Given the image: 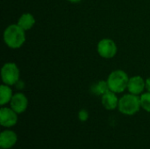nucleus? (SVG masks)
I'll return each mask as SVG.
<instances>
[{"instance_id": "nucleus-17", "label": "nucleus", "mask_w": 150, "mask_h": 149, "mask_svg": "<svg viewBox=\"0 0 150 149\" xmlns=\"http://www.w3.org/2000/svg\"><path fill=\"white\" fill-rule=\"evenodd\" d=\"M68 1H69L70 3H79L81 0H68Z\"/></svg>"}, {"instance_id": "nucleus-14", "label": "nucleus", "mask_w": 150, "mask_h": 149, "mask_svg": "<svg viewBox=\"0 0 150 149\" xmlns=\"http://www.w3.org/2000/svg\"><path fill=\"white\" fill-rule=\"evenodd\" d=\"M141 106L146 112H150V92L142 93L141 96Z\"/></svg>"}, {"instance_id": "nucleus-8", "label": "nucleus", "mask_w": 150, "mask_h": 149, "mask_svg": "<svg viewBox=\"0 0 150 149\" xmlns=\"http://www.w3.org/2000/svg\"><path fill=\"white\" fill-rule=\"evenodd\" d=\"M145 88H146V81H144L142 76H135L129 78L127 90L131 94L138 96L143 92Z\"/></svg>"}, {"instance_id": "nucleus-1", "label": "nucleus", "mask_w": 150, "mask_h": 149, "mask_svg": "<svg viewBox=\"0 0 150 149\" xmlns=\"http://www.w3.org/2000/svg\"><path fill=\"white\" fill-rule=\"evenodd\" d=\"M25 30L18 24L9 25L4 32V40L11 48H18L25 41Z\"/></svg>"}, {"instance_id": "nucleus-10", "label": "nucleus", "mask_w": 150, "mask_h": 149, "mask_svg": "<svg viewBox=\"0 0 150 149\" xmlns=\"http://www.w3.org/2000/svg\"><path fill=\"white\" fill-rule=\"evenodd\" d=\"M119 98L115 92L108 90L102 96V105L106 110H114L119 105Z\"/></svg>"}, {"instance_id": "nucleus-7", "label": "nucleus", "mask_w": 150, "mask_h": 149, "mask_svg": "<svg viewBox=\"0 0 150 149\" xmlns=\"http://www.w3.org/2000/svg\"><path fill=\"white\" fill-rule=\"evenodd\" d=\"M11 108L18 113H23L28 106V99L23 93L14 94L11 102Z\"/></svg>"}, {"instance_id": "nucleus-2", "label": "nucleus", "mask_w": 150, "mask_h": 149, "mask_svg": "<svg viewBox=\"0 0 150 149\" xmlns=\"http://www.w3.org/2000/svg\"><path fill=\"white\" fill-rule=\"evenodd\" d=\"M128 82L129 77L127 74L120 69L112 71L107 78L109 90L115 93H121L125 91V90L127 89Z\"/></svg>"}, {"instance_id": "nucleus-13", "label": "nucleus", "mask_w": 150, "mask_h": 149, "mask_svg": "<svg viewBox=\"0 0 150 149\" xmlns=\"http://www.w3.org/2000/svg\"><path fill=\"white\" fill-rule=\"evenodd\" d=\"M109 90V86L107 83V81H99L97 83L93 84L91 87V92L96 96H103L105 93H106Z\"/></svg>"}, {"instance_id": "nucleus-15", "label": "nucleus", "mask_w": 150, "mask_h": 149, "mask_svg": "<svg viewBox=\"0 0 150 149\" xmlns=\"http://www.w3.org/2000/svg\"><path fill=\"white\" fill-rule=\"evenodd\" d=\"M78 118L82 122L86 121L89 119V113L86 110H81L78 113Z\"/></svg>"}, {"instance_id": "nucleus-9", "label": "nucleus", "mask_w": 150, "mask_h": 149, "mask_svg": "<svg viewBox=\"0 0 150 149\" xmlns=\"http://www.w3.org/2000/svg\"><path fill=\"white\" fill-rule=\"evenodd\" d=\"M17 134L11 130H6L0 134V147L2 149L11 148L17 142Z\"/></svg>"}, {"instance_id": "nucleus-12", "label": "nucleus", "mask_w": 150, "mask_h": 149, "mask_svg": "<svg viewBox=\"0 0 150 149\" xmlns=\"http://www.w3.org/2000/svg\"><path fill=\"white\" fill-rule=\"evenodd\" d=\"M12 90L9 85L3 84L0 86V105H4L7 103L11 102L12 98Z\"/></svg>"}, {"instance_id": "nucleus-11", "label": "nucleus", "mask_w": 150, "mask_h": 149, "mask_svg": "<svg viewBox=\"0 0 150 149\" xmlns=\"http://www.w3.org/2000/svg\"><path fill=\"white\" fill-rule=\"evenodd\" d=\"M34 24H35V18L31 13L22 14L18 20V25L25 31L32 29Z\"/></svg>"}, {"instance_id": "nucleus-3", "label": "nucleus", "mask_w": 150, "mask_h": 149, "mask_svg": "<svg viewBox=\"0 0 150 149\" xmlns=\"http://www.w3.org/2000/svg\"><path fill=\"white\" fill-rule=\"evenodd\" d=\"M141 98L137 95L127 94L123 96L119 101V111L125 115H134L140 111Z\"/></svg>"}, {"instance_id": "nucleus-5", "label": "nucleus", "mask_w": 150, "mask_h": 149, "mask_svg": "<svg viewBox=\"0 0 150 149\" xmlns=\"http://www.w3.org/2000/svg\"><path fill=\"white\" fill-rule=\"evenodd\" d=\"M98 52L101 57L111 59L117 54V46L112 40L103 39L98 44Z\"/></svg>"}, {"instance_id": "nucleus-6", "label": "nucleus", "mask_w": 150, "mask_h": 149, "mask_svg": "<svg viewBox=\"0 0 150 149\" xmlns=\"http://www.w3.org/2000/svg\"><path fill=\"white\" fill-rule=\"evenodd\" d=\"M17 112L11 108L2 107L0 110V124L4 127H11L18 122Z\"/></svg>"}, {"instance_id": "nucleus-4", "label": "nucleus", "mask_w": 150, "mask_h": 149, "mask_svg": "<svg viewBox=\"0 0 150 149\" xmlns=\"http://www.w3.org/2000/svg\"><path fill=\"white\" fill-rule=\"evenodd\" d=\"M1 76L4 84L14 85L19 80V69L15 63L7 62L1 69Z\"/></svg>"}, {"instance_id": "nucleus-16", "label": "nucleus", "mask_w": 150, "mask_h": 149, "mask_svg": "<svg viewBox=\"0 0 150 149\" xmlns=\"http://www.w3.org/2000/svg\"><path fill=\"white\" fill-rule=\"evenodd\" d=\"M146 89L149 92H150V77L146 80Z\"/></svg>"}]
</instances>
